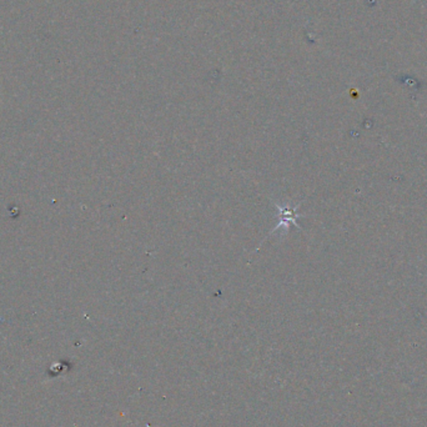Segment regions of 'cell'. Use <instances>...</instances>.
Returning a JSON list of instances; mask_svg holds the SVG:
<instances>
[{"label": "cell", "mask_w": 427, "mask_h": 427, "mask_svg": "<svg viewBox=\"0 0 427 427\" xmlns=\"http://www.w3.org/2000/svg\"><path fill=\"white\" fill-rule=\"evenodd\" d=\"M276 208L280 210V223L274 228L273 231L280 229V228L287 229V226H289L287 223H291L292 225L297 226L296 219L299 217V214H297L296 211L299 209V205H297L296 208H291V209L284 208V206H279V205H276Z\"/></svg>", "instance_id": "obj_1"}]
</instances>
